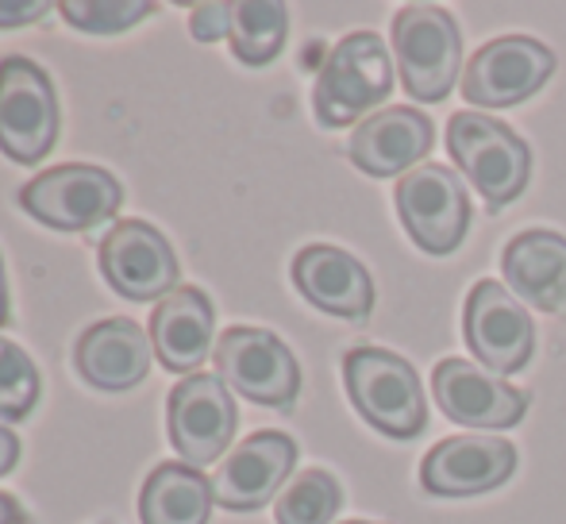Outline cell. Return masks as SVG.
<instances>
[{"mask_svg": "<svg viewBox=\"0 0 566 524\" xmlns=\"http://www.w3.org/2000/svg\"><path fill=\"white\" fill-rule=\"evenodd\" d=\"M343 505V490L336 482V474L321 471H301L290 486L282 490L274 505V521L277 524H332V517Z\"/></svg>", "mask_w": 566, "mask_h": 524, "instance_id": "23", "label": "cell"}, {"mask_svg": "<svg viewBox=\"0 0 566 524\" xmlns=\"http://www.w3.org/2000/svg\"><path fill=\"white\" fill-rule=\"evenodd\" d=\"M217 363L220 382L231 386L254 405H270V409H293L301 394V367L293 352L266 328H251V324H235L217 339Z\"/></svg>", "mask_w": 566, "mask_h": 524, "instance_id": "7", "label": "cell"}, {"mask_svg": "<svg viewBox=\"0 0 566 524\" xmlns=\"http://www.w3.org/2000/svg\"><path fill=\"white\" fill-rule=\"evenodd\" d=\"M150 359H155V344L150 336L127 316L113 321H97L77 336L74 347V367L93 390L124 394L147 378Z\"/></svg>", "mask_w": 566, "mask_h": 524, "instance_id": "17", "label": "cell"}, {"mask_svg": "<svg viewBox=\"0 0 566 524\" xmlns=\"http://www.w3.org/2000/svg\"><path fill=\"white\" fill-rule=\"evenodd\" d=\"M15 463H20V436L8 425H0V479L8 471H15Z\"/></svg>", "mask_w": 566, "mask_h": 524, "instance_id": "28", "label": "cell"}, {"mask_svg": "<svg viewBox=\"0 0 566 524\" xmlns=\"http://www.w3.org/2000/svg\"><path fill=\"white\" fill-rule=\"evenodd\" d=\"M394 93V62L374 31L343 35L321 62L313 85V113L321 128H347Z\"/></svg>", "mask_w": 566, "mask_h": 524, "instance_id": "1", "label": "cell"}, {"mask_svg": "<svg viewBox=\"0 0 566 524\" xmlns=\"http://www.w3.org/2000/svg\"><path fill=\"white\" fill-rule=\"evenodd\" d=\"M343 386L370 428L389 440H417L428 425V405L409 359L381 347H355L343 355Z\"/></svg>", "mask_w": 566, "mask_h": 524, "instance_id": "2", "label": "cell"}, {"mask_svg": "<svg viewBox=\"0 0 566 524\" xmlns=\"http://www.w3.org/2000/svg\"><path fill=\"white\" fill-rule=\"evenodd\" d=\"M436 143V128L424 113L409 105L381 108V113L366 116L347 143L350 163L370 178H394V174L417 170L420 158H428Z\"/></svg>", "mask_w": 566, "mask_h": 524, "instance_id": "16", "label": "cell"}, {"mask_svg": "<svg viewBox=\"0 0 566 524\" xmlns=\"http://www.w3.org/2000/svg\"><path fill=\"white\" fill-rule=\"evenodd\" d=\"M293 285L308 305L321 313L343 316V321L363 324L374 308V277L355 255L328 243H313V248L297 251L293 259Z\"/></svg>", "mask_w": 566, "mask_h": 524, "instance_id": "18", "label": "cell"}, {"mask_svg": "<svg viewBox=\"0 0 566 524\" xmlns=\"http://www.w3.org/2000/svg\"><path fill=\"white\" fill-rule=\"evenodd\" d=\"M0 524H28V513H23V505L15 502L12 494H4V490H0Z\"/></svg>", "mask_w": 566, "mask_h": 524, "instance_id": "29", "label": "cell"}, {"mask_svg": "<svg viewBox=\"0 0 566 524\" xmlns=\"http://www.w3.org/2000/svg\"><path fill=\"white\" fill-rule=\"evenodd\" d=\"M46 12H51L46 0H0V31L35 23V20H43Z\"/></svg>", "mask_w": 566, "mask_h": 524, "instance_id": "27", "label": "cell"}, {"mask_svg": "<svg viewBox=\"0 0 566 524\" xmlns=\"http://www.w3.org/2000/svg\"><path fill=\"white\" fill-rule=\"evenodd\" d=\"M516 471V448L497 436H451L420 463V482L436 497H470L497 490Z\"/></svg>", "mask_w": 566, "mask_h": 524, "instance_id": "15", "label": "cell"}, {"mask_svg": "<svg viewBox=\"0 0 566 524\" xmlns=\"http://www.w3.org/2000/svg\"><path fill=\"white\" fill-rule=\"evenodd\" d=\"M462 339L470 355L497 378L524 370L536 352V328H532L528 308L493 277L470 290L467 308H462Z\"/></svg>", "mask_w": 566, "mask_h": 524, "instance_id": "10", "label": "cell"}, {"mask_svg": "<svg viewBox=\"0 0 566 524\" xmlns=\"http://www.w3.org/2000/svg\"><path fill=\"white\" fill-rule=\"evenodd\" d=\"M108 290L127 301H163L178 290V255L170 240L147 220H116L97 248Z\"/></svg>", "mask_w": 566, "mask_h": 524, "instance_id": "11", "label": "cell"}, {"mask_svg": "<svg viewBox=\"0 0 566 524\" xmlns=\"http://www.w3.org/2000/svg\"><path fill=\"white\" fill-rule=\"evenodd\" d=\"M397 74L412 101L436 105L454 90L462 66V35L448 8L409 4L394 20Z\"/></svg>", "mask_w": 566, "mask_h": 524, "instance_id": "4", "label": "cell"}, {"mask_svg": "<svg viewBox=\"0 0 566 524\" xmlns=\"http://www.w3.org/2000/svg\"><path fill=\"white\" fill-rule=\"evenodd\" d=\"M189 31H193L197 43H220V39L231 35V4H197L189 12Z\"/></svg>", "mask_w": 566, "mask_h": 524, "instance_id": "26", "label": "cell"}, {"mask_svg": "<svg viewBox=\"0 0 566 524\" xmlns=\"http://www.w3.org/2000/svg\"><path fill=\"white\" fill-rule=\"evenodd\" d=\"M555 74V51L532 35L490 39L462 70V97L474 108H513L544 90Z\"/></svg>", "mask_w": 566, "mask_h": 524, "instance_id": "8", "label": "cell"}, {"mask_svg": "<svg viewBox=\"0 0 566 524\" xmlns=\"http://www.w3.org/2000/svg\"><path fill=\"white\" fill-rule=\"evenodd\" d=\"M239 412L220 375H189L166 397V428L181 463L209 467L231 448Z\"/></svg>", "mask_w": 566, "mask_h": 524, "instance_id": "12", "label": "cell"}, {"mask_svg": "<svg viewBox=\"0 0 566 524\" xmlns=\"http://www.w3.org/2000/svg\"><path fill=\"white\" fill-rule=\"evenodd\" d=\"M8 324V277H4V259H0V328Z\"/></svg>", "mask_w": 566, "mask_h": 524, "instance_id": "30", "label": "cell"}, {"mask_svg": "<svg viewBox=\"0 0 566 524\" xmlns=\"http://www.w3.org/2000/svg\"><path fill=\"white\" fill-rule=\"evenodd\" d=\"M15 201L31 220L54 228V232H93L119 212L124 189L105 166L66 163L35 174Z\"/></svg>", "mask_w": 566, "mask_h": 524, "instance_id": "5", "label": "cell"}, {"mask_svg": "<svg viewBox=\"0 0 566 524\" xmlns=\"http://www.w3.org/2000/svg\"><path fill=\"white\" fill-rule=\"evenodd\" d=\"M293 467H297V443H293V436L274 432V428L247 436L235 451H228L217 479H212L217 505H224L231 513L262 510L282 490V482L293 474Z\"/></svg>", "mask_w": 566, "mask_h": 524, "instance_id": "14", "label": "cell"}, {"mask_svg": "<svg viewBox=\"0 0 566 524\" xmlns=\"http://www.w3.org/2000/svg\"><path fill=\"white\" fill-rule=\"evenodd\" d=\"M432 390L443 417L462 428H513L532 405L524 390L470 359H443L432 375Z\"/></svg>", "mask_w": 566, "mask_h": 524, "instance_id": "13", "label": "cell"}, {"mask_svg": "<svg viewBox=\"0 0 566 524\" xmlns=\"http://www.w3.org/2000/svg\"><path fill=\"white\" fill-rule=\"evenodd\" d=\"M397 217L420 251L451 255L467 240L470 228L467 186L448 166H417L397 181Z\"/></svg>", "mask_w": 566, "mask_h": 524, "instance_id": "9", "label": "cell"}, {"mask_svg": "<svg viewBox=\"0 0 566 524\" xmlns=\"http://www.w3.org/2000/svg\"><path fill=\"white\" fill-rule=\"evenodd\" d=\"M501 274L516 301H528L539 313H566V235L532 228L509 240Z\"/></svg>", "mask_w": 566, "mask_h": 524, "instance_id": "20", "label": "cell"}, {"mask_svg": "<svg viewBox=\"0 0 566 524\" xmlns=\"http://www.w3.org/2000/svg\"><path fill=\"white\" fill-rule=\"evenodd\" d=\"M217 494L212 479H205L189 463H158L139 490L143 524H209Z\"/></svg>", "mask_w": 566, "mask_h": 524, "instance_id": "21", "label": "cell"}, {"mask_svg": "<svg viewBox=\"0 0 566 524\" xmlns=\"http://www.w3.org/2000/svg\"><path fill=\"white\" fill-rule=\"evenodd\" d=\"M343 524H381V521H343Z\"/></svg>", "mask_w": 566, "mask_h": 524, "instance_id": "31", "label": "cell"}, {"mask_svg": "<svg viewBox=\"0 0 566 524\" xmlns=\"http://www.w3.org/2000/svg\"><path fill=\"white\" fill-rule=\"evenodd\" d=\"M290 35V12L277 0H239L231 4V54L243 66H266L282 54Z\"/></svg>", "mask_w": 566, "mask_h": 524, "instance_id": "22", "label": "cell"}, {"mask_svg": "<svg viewBox=\"0 0 566 524\" xmlns=\"http://www.w3.org/2000/svg\"><path fill=\"white\" fill-rule=\"evenodd\" d=\"M39 401V367L20 344L0 336V420L31 417Z\"/></svg>", "mask_w": 566, "mask_h": 524, "instance_id": "24", "label": "cell"}, {"mask_svg": "<svg viewBox=\"0 0 566 524\" xmlns=\"http://www.w3.org/2000/svg\"><path fill=\"white\" fill-rule=\"evenodd\" d=\"M212 328H217V308L212 297L197 285H178L166 293L150 313V344L155 359L170 375H193L212 347Z\"/></svg>", "mask_w": 566, "mask_h": 524, "instance_id": "19", "label": "cell"}, {"mask_svg": "<svg viewBox=\"0 0 566 524\" xmlns=\"http://www.w3.org/2000/svg\"><path fill=\"white\" fill-rule=\"evenodd\" d=\"M62 20L85 35H116L155 12L150 0H62Z\"/></svg>", "mask_w": 566, "mask_h": 524, "instance_id": "25", "label": "cell"}, {"mask_svg": "<svg viewBox=\"0 0 566 524\" xmlns=\"http://www.w3.org/2000/svg\"><path fill=\"white\" fill-rule=\"evenodd\" d=\"M448 150L493 212L513 205L532 178L528 143L485 113H454L448 124Z\"/></svg>", "mask_w": 566, "mask_h": 524, "instance_id": "3", "label": "cell"}, {"mask_svg": "<svg viewBox=\"0 0 566 524\" xmlns=\"http://www.w3.org/2000/svg\"><path fill=\"white\" fill-rule=\"evenodd\" d=\"M59 143V93L39 62L0 59V155L35 166Z\"/></svg>", "mask_w": 566, "mask_h": 524, "instance_id": "6", "label": "cell"}]
</instances>
